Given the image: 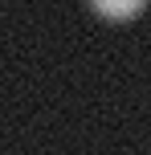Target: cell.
<instances>
[{
	"instance_id": "obj_1",
	"label": "cell",
	"mask_w": 151,
	"mask_h": 155,
	"mask_svg": "<svg viewBox=\"0 0 151 155\" xmlns=\"http://www.w3.org/2000/svg\"><path fill=\"white\" fill-rule=\"evenodd\" d=\"M90 4H94L106 21H127V16H135L147 0H90Z\"/></svg>"
}]
</instances>
